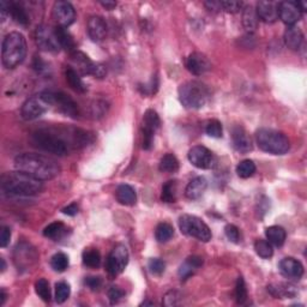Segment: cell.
Instances as JSON below:
<instances>
[{"mask_svg":"<svg viewBox=\"0 0 307 307\" xmlns=\"http://www.w3.org/2000/svg\"><path fill=\"white\" fill-rule=\"evenodd\" d=\"M66 81H68L70 88L75 90L77 93H85L86 86L83 83L82 78L79 77V73L73 68H68L65 71Z\"/></svg>","mask_w":307,"mask_h":307,"instance_id":"f1b7e54d","label":"cell"},{"mask_svg":"<svg viewBox=\"0 0 307 307\" xmlns=\"http://www.w3.org/2000/svg\"><path fill=\"white\" fill-rule=\"evenodd\" d=\"M256 13L264 23H275L278 19V4L274 2H258Z\"/></svg>","mask_w":307,"mask_h":307,"instance_id":"d6986e66","label":"cell"},{"mask_svg":"<svg viewBox=\"0 0 307 307\" xmlns=\"http://www.w3.org/2000/svg\"><path fill=\"white\" fill-rule=\"evenodd\" d=\"M42 187L41 180L35 179L20 170L8 172L2 177L3 191L13 196H35L42 191Z\"/></svg>","mask_w":307,"mask_h":307,"instance_id":"7a4b0ae2","label":"cell"},{"mask_svg":"<svg viewBox=\"0 0 307 307\" xmlns=\"http://www.w3.org/2000/svg\"><path fill=\"white\" fill-rule=\"evenodd\" d=\"M11 240V229L9 227H2V232H0V246L6 247Z\"/></svg>","mask_w":307,"mask_h":307,"instance_id":"11a10c76","label":"cell"},{"mask_svg":"<svg viewBox=\"0 0 307 307\" xmlns=\"http://www.w3.org/2000/svg\"><path fill=\"white\" fill-rule=\"evenodd\" d=\"M86 30H88L89 37L95 42L104 40L107 36V23L102 17L92 16L86 24Z\"/></svg>","mask_w":307,"mask_h":307,"instance_id":"ac0fdd59","label":"cell"},{"mask_svg":"<svg viewBox=\"0 0 307 307\" xmlns=\"http://www.w3.org/2000/svg\"><path fill=\"white\" fill-rule=\"evenodd\" d=\"M5 300H6V293H5L4 289H2V291H0V305H2V306L4 305Z\"/></svg>","mask_w":307,"mask_h":307,"instance_id":"91938a15","label":"cell"},{"mask_svg":"<svg viewBox=\"0 0 307 307\" xmlns=\"http://www.w3.org/2000/svg\"><path fill=\"white\" fill-rule=\"evenodd\" d=\"M225 233L230 242L238 244L240 242V232L238 229V227H235L234 225H227L225 228Z\"/></svg>","mask_w":307,"mask_h":307,"instance_id":"816d5d0a","label":"cell"},{"mask_svg":"<svg viewBox=\"0 0 307 307\" xmlns=\"http://www.w3.org/2000/svg\"><path fill=\"white\" fill-rule=\"evenodd\" d=\"M179 169V161L173 154H166L160 161V170L165 173H174Z\"/></svg>","mask_w":307,"mask_h":307,"instance_id":"836d02e7","label":"cell"},{"mask_svg":"<svg viewBox=\"0 0 307 307\" xmlns=\"http://www.w3.org/2000/svg\"><path fill=\"white\" fill-rule=\"evenodd\" d=\"M102 278L100 276H89L85 278L84 283L88 288L92 289V291H99V289L102 287Z\"/></svg>","mask_w":307,"mask_h":307,"instance_id":"db71d44e","label":"cell"},{"mask_svg":"<svg viewBox=\"0 0 307 307\" xmlns=\"http://www.w3.org/2000/svg\"><path fill=\"white\" fill-rule=\"evenodd\" d=\"M232 138H233V145L236 151L242 154H247L253 149L252 141L247 135V132L244 130L242 126H235L232 131Z\"/></svg>","mask_w":307,"mask_h":307,"instance_id":"ffe728a7","label":"cell"},{"mask_svg":"<svg viewBox=\"0 0 307 307\" xmlns=\"http://www.w3.org/2000/svg\"><path fill=\"white\" fill-rule=\"evenodd\" d=\"M71 58L73 64H75V68H77V72L82 73V75L94 76L95 78H103V77H106V68L102 64L90 60L88 55L82 53V52H72Z\"/></svg>","mask_w":307,"mask_h":307,"instance_id":"9c48e42d","label":"cell"},{"mask_svg":"<svg viewBox=\"0 0 307 307\" xmlns=\"http://www.w3.org/2000/svg\"><path fill=\"white\" fill-rule=\"evenodd\" d=\"M205 132L212 138H221L223 132L222 124L216 119L209 120L207 123V126H205Z\"/></svg>","mask_w":307,"mask_h":307,"instance_id":"ee69618b","label":"cell"},{"mask_svg":"<svg viewBox=\"0 0 307 307\" xmlns=\"http://www.w3.org/2000/svg\"><path fill=\"white\" fill-rule=\"evenodd\" d=\"M161 200L165 203H174L177 201V183L170 180L163 185Z\"/></svg>","mask_w":307,"mask_h":307,"instance_id":"8d00e7d4","label":"cell"},{"mask_svg":"<svg viewBox=\"0 0 307 307\" xmlns=\"http://www.w3.org/2000/svg\"><path fill=\"white\" fill-rule=\"evenodd\" d=\"M188 161L200 169H210L215 166V156L203 145H196L188 151Z\"/></svg>","mask_w":307,"mask_h":307,"instance_id":"7c38bea8","label":"cell"},{"mask_svg":"<svg viewBox=\"0 0 307 307\" xmlns=\"http://www.w3.org/2000/svg\"><path fill=\"white\" fill-rule=\"evenodd\" d=\"M100 4L102 5L106 10H113L115 6H117V3L109 2V0H107V2H100Z\"/></svg>","mask_w":307,"mask_h":307,"instance_id":"680465c9","label":"cell"},{"mask_svg":"<svg viewBox=\"0 0 307 307\" xmlns=\"http://www.w3.org/2000/svg\"><path fill=\"white\" fill-rule=\"evenodd\" d=\"M107 108L108 106L104 101H96L90 107V113H92L93 118H101L106 114Z\"/></svg>","mask_w":307,"mask_h":307,"instance_id":"7dc6e473","label":"cell"},{"mask_svg":"<svg viewBox=\"0 0 307 307\" xmlns=\"http://www.w3.org/2000/svg\"><path fill=\"white\" fill-rule=\"evenodd\" d=\"M236 173L243 179H247V178L252 177L256 173V165L252 160H244L236 167Z\"/></svg>","mask_w":307,"mask_h":307,"instance_id":"f35d334b","label":"cell"},{"mask_svg":"<svg viewBox=\"0 0 307 307\" xmlns=\"http://www.w3.org/2000/svg\"><path fill=\"white\" fill-rule=\"evenodd\" d=\"M83 263L86 267L96 269L101 264V254L95 249H88L83 252Z\"/></svg>","mask_w":307,"mask_h":307,"instance_id":"d590c367","label":"cell"},{"mask_svg":"<svg viewBox=\"0 0 307 307\" xmlns=\"http://www.w3.org/2000/svg\"><path fill=\"white\" fill-rule=\"evenodd\" d=\"M148 268L150 270V273L152 275H162L165 273V269H166V264L165 261L162 259H160V258H152V259L149 260Z\"/></svg>","mask_w":307,"mask_h":307,"instance_id":"bcb514c9","label":"cell"},{"mask_svg":"<svg viewBox=\"0 0 307 307\" xmlns=\"http://www.w3.org/2000/svg\"><path fill=\"white\" fill-rule=\"evenodd\" d=\"M203 265V258L200 256H191L186 258L184 264L179 268V276L181 280H186L192 276Z\"/></svg>","mask_w":307,"mask_h":307,"instance_id":"cb8c5ba5","label":"cell"},{"mask_svg":"<svg viewBox=\"0 0 307 307\" xmlns=\"http://www.w3.org/2000/svg\"><path fill=\"white\" fill-rule=\"evenodd\" d=\"M220 5H221V10L229 13H236L244 9L243 2H238V0H221Z\"/></svg>","mask_w":307,"mask_h":307,"instance_id":"f6af8a7d","label":"cell"},{"mask_svg":"<svg viewBox=\"0 0 307 307\" xmlns=\"http://www.w3.org/2000/svg\"><path fill=\"white\" fill-rule=\"evenodd\" d=\"M35 42L37 47L46 52H58L60 50V43L58 41L55 28L46 24H41L35 30Z\"/></svg>","mask_w":307,"mask_h":307,"instance_id":"30bf717a","label":"cell"},{"mask_svg":"<svg viewBox=\"0 0 307 307\" xmlns=\"http://www.w3.org/2000/svg\"><path fill=\"white\" fill-rule=\"evenodd\" d=\"M258 16L256 13V9L251 5L244 6L243 9V24L249 33H253L258 27Z\"/></svg>","mask_w":307,"mask_h":307,"instance_id":"83f0119b","label":"cell"},{"mask_svg":"<svg viewBox=\"0 0 307 307\" xmlns=\"http://www.w3.org/2000/svg\"><path fill=\"white\" fill-rule=\"evenodd\" d=\"M254 250H256V253L258 256L264 258V259H269V258L273 257L274 254L273 245H271L268 240L258 239L257 242L254 243Z\"/></svg>","mask_w":307,"mask_h":307,"instance_id":"74e56055","label":"cell"},{"mask_svg":"<svg viewBox=\"0 0 307 307\" xmlns=\"http://www.w3.org/2000/svg\"><path fill=\"white\" fill-rule=\"evenodd\" d=\"M15 167L17 170L29 174L41 181L54 179L60 173V166L55 160L34 152H24L17 156Z\"/></svg>","mask_w":307,"mask_h":307,"instance_id":"6da1fadb","label":"cell"},{"mask_svg":"<svg viewBox=\"0 0 307 307\" xmlns=\"http://www.w3.org/2000/svg\"><path fill=\"white\" fill-rule=\"evenodd\" d=\"M107 294H108V299H109L111 303H117L124 298L125 292L121 288L113 286V287H111L109 289H108Z\"/></svg>","mask_w":307,"mask_h":307,"instance_id":"681fc988","label":"cell"},{"mask_svg":"<svg viewBox=\"0 0 307 307\" xmlns=\"http://www.w3.org/2000/svg\"><path fill=\"white\" fill-rule=\"evenodd\" d=\"M205 8L210 11H220L221 10V5H220V2H215V0H211V2H205L204 3Z\"/></svg>","mask_w":307,"mask_h":307,"instance_id":"6f0895ef","label":"cell"},{"mask_svg":"<svg viewBox=\"0 0 307 307\" xmlns=\"http://www.w3.org/2000/svg\"><path fill=\"white\" fill-rule=\"evenodd\" d=\"M52 102H53V106L57 107V109L60 112V113L65 114L66 117L73 118V119L78 117V106H77L75 101L69 95H66V94L61 92H52Z\"/></svg>","mask_w":307,"mask_h":307,"instance_id":"5bb4252c","label":"cell"},{"mask_svg":"<svg viewBox=\"0 0 307 307\" xmlns=\"http://www.w3.org/2000/svg\"><path fill=\"white\" fill-rule=\"evenodd\" d=\"M159 88V79L158 77H154V78L150 81L149 84H144V85H139V90H141L142 94H145V95H152L158 92Z\"/></svg>","mask_w":307,"mask_h":307,"instance_id":"f907efd6","label":"cell"},{"mask_svg":"<svg viewBox=\"0 0 307 307\" xmlns=\"http://www.w3.org/2000/svg\"><path fill=\"white\" fill-rule=\"evenodd\" d=\"M0 263H2V273H4L5 271V269H6V263H5V259L4 258H0Z\"/></svg>","mask_w":307,"mask_h":307,"instance_id":"94428289","label":"cell"},{"mask_svg":"<svg viewBox=\"0 0 307 307\" xmlns=\"http://www.w3.org/2000/svg\"><path fill=\"white\" fill-rule=\"evenodd\" d=\"M278 269L282 276L291 280H299L303 275V267L298 259L293 257L283 258L278 264Z\"/></svg>","mask_w":307,"mask_h":307,"instance_id":"e0dca14e","label":"cell"},{"mask_svg":"<svg viewBox=\"0 0 307 307\" xmlns=\"http://www.w3.org/2000/svg\"><path fill=\"white\" fill-rule=\"evenodd\" d=\"M265 235H267L268 242L271 245H275L277 247L282 246L286 242V230L280 226H271L265 230Z\"/></svg>","mask_w":307,"mask_h":307,"instance_id":"4316f807","label":"cell"},{"mask_svg":"<svg viewBox=\"0 0 307 307\" xmlns=\"http://www.w3.org/2000/svg\"><path fill=\"white\" fill-rule=\"evenodd\" d=\"M115 197H117V201L123 205H134L137 202V194H136L135 188L126 184L118 186L117 191H115Z\"/></svg>","mask_w":307,"mask_h":307,"instance_id":"484cf974","label":"cell"},{"mask_svg":"<svg viewBox=\"0 0 307 307\" xmlns=\"http://www.w3.org/2000/svg\"><path fill=\"white\" fill-rule=\"evenodd\" d=\"M68 227L62 222H53L43 230V235L52 240H60L68 234Z\"/></svg>","mask_w":307,"mask_h":307,"instance_id":"f546056e","label":"cell"},{"mask_svg":"<svg viewBox=\"0 0 307 307\" xmlns=\"http://www.w3.org/2000/svg\"><path fill=\"white\" fill-rule=\"evenodd\" d=\"M15 253L16 263L19 261V265H24V267H28V265L30 267V264L37 259V254L35 252V250L30 249V246L28 244H20V245L18 244L16 247Z\"/></svg>","mask_w":307,"mask_h":307,"instance_id":"603a6c76","label":"cell"},{"mask_svg":"<svg viewBox=\"0 0 307 307\" xmlns=\"http://www.w3.org/2000/svg\"><path fill=\"white\" fill-rule=\"evenodd\" d=\"M70 293H71L70 284L66 282H59L55 284V301L58 303L65 302L69 299Z\"/></svg>","mask_w":307,"mask_h":307,"instance_id":"b9f144b4","label":"cell"},{"mask_svg":"<svg viewBox=\"0 0 307 307\" xmlns=\"http://www.w3.org/2000/svg\"><path fill=\"white\" fill-rule=\"evenodd\" d=\"M284 42L286 46L291 48L292 51H299L303 42V34L301 29L295 26L288 27L284 33Z\"/></svg>","mask_w":307,"mask_h":307,"instance_id":"7402d4cb","label":"cell"},{"mask_svg":"<svg viewBox=\"0 0 307 307\" xmlns=\"http://www.w3.org/2000/svg\"><path fill=\"white\" fill-rule=\"evenodd\" d=\"M179 299H180L179 293L176 291H170L167 293V294L165 295V298H163V305L169 306V307L176 306L179 303Z\"/></svg>","mask_w":307,"mask_h":307,"instance_id":"f5cc1de1","label":"cell"},{"mask_svg":"<svg viewBox=\"0 0 307 307\" xmlns=\"http://www.w3.org/2000/svg\"><path fill=\"white\" fill-rule=\"evenodd\" d=\"M35 292H36V294L40 296L45 302L51 301V288L46 278H40V280L35 283Z\"/></svg>","mask_w":307,"mask_h":307,"instance_id":"ab89813d","label":"cell"},{"mask_svg":"<svg viewBox=\"0 0 307 307\" xmlns=\"http://www.w3.org/2000/svg\"><path fill=\"white\" fill-rule=\"evenodd\" d=\"M235 299L236 302L239 305H244L247 300V289H246V284L244 278L240 276L236 281V286H235Z\"/></svg>","mask_w":307,"mask_h":307,"instance_id":"7bdbcfd3","label":"cell"},{"mask_svg":"<svg viewBox=\"0 0 307 307\" xmlns=\"http://www.w3.org/2000/svg\"><path fill=\"white\" fill-rule=\"evenodd\" d=\"M143 305H154V302H150V301H145V302H143V303H141V306H143Z\"/></svg>","mask_w":307,"mask_h":307,"instance_id":"6125c7cd","label":"cell"},{"mask_svg":"<svg viewBox=\"0 0 307 307\" xmlns=\"http://www.w3.org/2000/svg\"><path fill=\"white\" fill-rule=\"evenodd\" d=\"M179 228L181 233L187 236L196 238L200 242L208 243L211 240V230L203 220L193 215H183L179 218Z\"/></svg>","mask_w":307,"mask_h":307,"instance_id":"ba28073f","label":"cell"},{"mask_svg":"<svg viewBox=\"0 0 307 307\" xmlns=\"http://www.w3.org/2000/svg\"><path fill=\"white\" fill-rule=\"evenodd\" d=\"M210 92L208 86L198 81H188L179 86V100L183 106L200 109L208 102Z\"/></svg>","mask_w":307,"mask_h":307,"instance_id":"5b68a950","label":"cell"},{"mask_svg":"<svg viewBox=\"0 0 307 307\" xmlns=\"http://www.w3.org/2000/svg\"><path fill=\"white\" fill-rule=\"evenodd\" d=\"M186 69L194 76H202L211 69L208 57L200 52H193L186 59Z\"/></svg>","mask_w":307,"mask_h":307,"instance_id":"2e32d148","label":"cell"},{"mask_svg":"<svg viewBox=\"0 0 307 307\" xmlns=\"http://www.w3.org/2000/svg\"><path fill=\"white\" fill-rule=\"evenodd\" d=\"M160 125H161V120H160L159 114L154 109L146 111L143 117V127L155 132L160 127Z\"/></svg>","mask_w":307,"mask_h":307,"instance_id":"e575fe53","label":"cell"},{"mask_svg":"<svg viewBox=\"0 0 307 307\" xmlns=\"http://www.w3.org/2000/svg\"><path fill=\"white\" fill-rule=\"evenodd\" d=\"M51 267L58 273H62L69 268V257L65 253L58 252L51 258Z\"/></svg>","mask_w":307,"mask_h":307,"instance_id":"60d3db41","label":"cell"},{"mask_svg":"<svg viewBox=\"0 0 307 307\" xmlns=\"http://www.w3.org/2000/svg\"><path fill=\"white\" fill-rule=\"evenodd\" d=\"M55 33H57L58 41L59 43H60V47L64 48L66 51H73V48L76 47V43L75 41H73V37L71 36V34L66 30V28L57 27L55 28Z\"/></svg>","mask_w":307,"mask_h":307,"instance_id":"1f68e13d","label":"cell"},{"mask_svg":"<svg viewBox=\"0 0 307 307\" xmlns=\"http://www.w3.org/2000/svg\"><path fill=\"white\" fill-rule=\"evenodd\" d=\"M154 135L155 132L151 130H148V128L143 127L142 128V136H143V141H142V148L144 150H150L152 148L154 144Z\"/></svg>","mask_w":307,"mask_h":307,"instance_id":"c3c4849f","label":"cell"},{"mask_svg":"<svg viewBox=\"0 0 307 307\" xmlns=\"http://www.w3.org/2000/svg\"><path fill=\"white\" fill-rule=\"evenodd\" d=\"M52 16L57 22L58 27L68 28L75 22L76 11L70 3L59 0V2L54 3L53 9H52Z\"/></svg>","mask_w":307,"mask_h":307,"instance_id":"4fadbf2b","label":"cell"},{"mask_svg":"<svg viewBox=\"0 0 307 307\" xmlns=\"http://www.w3.org/2000/svg\"><path fill=\"white\" fill-rule=\"evenodd\" d=\"M268 292L276 299H289L296 295V289L291 283H274L268 286Z\"/></svg>","mask_w":307,"mask_h":307,"instance_id":"d4e9b609","label":"cell"},{"mask_svg":"<svg viewBox=\"0 0 307 307\" xmlns=\"http://www.w3.org/2000/svg\"><path fill=\"white\" fill-rule=\"evenodd\" d=\"M207 187H208V183L207 180H205V178L197 177L194 178V179H192L190 183H188L186 188H185V196L191 201L198 200V198L203 196Z\"/></svg>","mask_w":307,"mask_h":307,"instance_id":"44dd1931","label":"cell"},{"mask_svg":"<svg viewBox=\"0 0 307 307\" xmlns=\"http://www.w3.org/2000/svg\"><path fill=\"white\" fill-rule=\"evenodd\" d=\"M62 212L68 216H75V215H77V212H78V205H77L76 203L70 204L66 208L62 209Z\"/></svg>","mask_w":307,"mask_h":307,"instance_id":"9f6ffc18","label":"cell"},{"mask_svg":"<svg viewBox=\"0 0 307 307\" xmlns=\"http://www.w3.org/2000/svg\"><path fill=\"white\" fill-rule=\"evenodd\" d=\"M174 228L169 223L162 222L158 225L155 229V238L159 243H167L173 238Z\"/></svg>","mask_w":307,"mask_h":307,"instance_id":"d6a6232c","label":"cell"},{"mask_svg":"<svg viewBox=\"0 0 307 307\" xmlns=\"http://www.w3.org/2000/svg\"><path fill=\"white\" fill-rule=\"evenodd\" d=\"M10 16L15 19V22L22 26H27L29 23V16H28L27 10L23 8L20 3H12L11 8H10Z\"/></svg>","mask_w":307,"mask_h":307,"instance_id":"4dcf8cb0","label":"cell"},{"mask_svg":"<svg viewBox=\"0 0 307 307\" xmlns=\"http://www.w3.org/2000/svg\"><path fill=\"white\" fill-rule=\"evenodd\" d=\"M128 263V251L124 245H117L111 251L107 259V271L112 277L120 275Z\"/></svg>","mask_w":307,"mask_h":307,"instance_id":"8fae6325","label":"cell"},{"mask_svg":"<svg viewBox=\"0 0 307 307\" xmlns=\"http://www.w3.org/2000/svg\"><path fill=\"white\" fill-rule=\"evenodd\" d=\"M27 55L26 37L18 31L6 35L2 46V61L6 69H15L20 65Z\"/></svg>","mask_w":307,"mask_h":307,"instance_id":"3957f363","label":"cell"},{"mask_svg":"<svg viewBox=\"0 0 307 307\" xmlns=\"http://www.w3.org/2000/svg\"><path fill=\"white\" fill-rule=\"evenodd\" d=\"M31 141L36 148L58 156L68 155L70 145H71L69 144V142H66L65 138L59 136V134L48 130H38L34 132L31 136Z\"/></svg>","mask_w":307,"mask_h":307,"instance_id":"8992f818","label":"cell"},{"mask_svg":"<svg viewBox=\"0 0 307 307\" xmlns=\"http://www.w3.org/2000/svg\"><path fill=\"white\" fill-rule=\"evenodd\" d=\"M51 107H53L52 92H42L37 95L29 97L23 103L22 108H20V115L24 120H35L46 113Z\"/></svg>","mask_w":307,"mask_h":307,"instance_id":"52a82bcc","label":"cell"},{"mask_svg":"<svg viewBox=\"0 0 307 307\" xmlns=\"http://www.w3.org/2000/svg\"><path fill=\"white\" fill-rule=\"evenodd\" d=\"M256 142L260 150L273 155H284L291 148L287 136L271 128H259L256 132Z\"/></svg>","mask_w":307,"mask_h":307,"instance_id":"277c9868","label":"cell"},{"mask_svg":"<svg viewBox=\"0 0 307 307\" xmlns=\"http://www.w3.org/2000/svg\"><path fill=\"white\" fill-rule=\"evenodd\" d=\"M302 11L295 2H282L278 3V17L282 22L288 27L295 26L301 19Z\"/></svg>","mask_w":307,"mask_h":307,"instance_id":"9a60e30c","label":"cell"}]
</instances>
